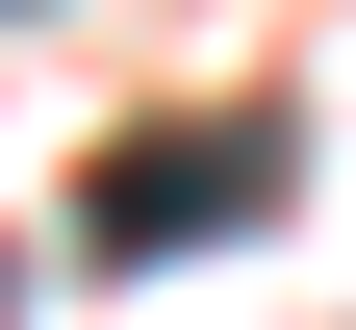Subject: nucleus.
<instances>
[{
  "mask_svg": "<svg viewBox=\"0 0 356 330\" xmlns=\"http://www.w3.org/2000/svg\"><path fill=\"white\" fill-rule=\"evenodd\" d=\"M254 204H280V127H127V153L76 178L102 254H204V229H254Z\"/></svg>",
  "mask_w": 356,
  "mask_h": 330,
  "instance_id": "1",
  "label": "nucleus"
}]
</instances>
